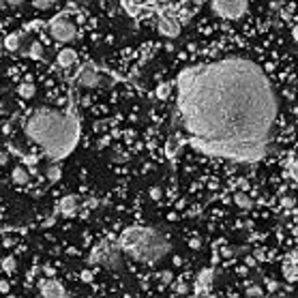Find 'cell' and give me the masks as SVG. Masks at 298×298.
Returning <instances> with one entry per match:
<instances>
[{"mask_svg":"<svg viewBox=\"0 0 298 298\" xmlns=\"http://www.w3.org/2000/svg\"><path fill=\"white\" fill-rule=\"evenodd\" d=\"M176 114L193 148L210 157L253 163L270 148L279 97L258 62L221 58L180 71Z\"/></svg>","mask_w":298,"mask_h":298,"instance_id":"6da1fadb","label":"cell"},{"mask_svg":"<svg viewBox=\"0 0 298 298\" xmlns=\"http://www.w3.org/2000/svg\"><path fill=\"white\" fill-rule=\"evenodd\" d=\"M26 133L50 159L58 161L75 148L79 138V124L73 114L41 107L28 116Z\"/></svg>","mask_w":298,"mask_h":298,"instance_id":"7a4b0ae2","label":"cell"},{"mask_svg":"<svg viewBox=\"0 0 298 298\" xmlns=\"http://www.w3.org/2000/svg\"><path fill=\"white\" fill-rule=\"evenodd\" d=\"M118 247L122 256L142 264H155L169 253V240L152 228H127L120 234Z\"/></svg>","mask_w":298,"mask_h":298,"instance_id":"3957f363","label":"cell"},{"mask_svg":"<svg viewBox=\"0 0 298 298\" xmlns=\"http://www.w3.org/2000/svg\"><path fill=\"white\" fill-rule=\"evenodd\" d=\"M90 262L93 264H99L103 268H110V270H122L124 264V256L118 247V242H112V240H103L101 245H97L90 253Z\"/></svg>","mask_w":298,"mask_h":298,"instance_id":"277c9868","label":"cell"},{"mask_svg":"<svg viewBox=\"0 0 298 298\" xmlns=\"http://www.w3.org/2000/svg\"><path fill=\"white\" fill-rule=\"evenodd\" d=\"M50 34H52L54 41L69 43V41L75 39L77 28H75V24L71 22L67 15H58V17H54V20L50 22Z\"/></svg>","mask_w":298,"mask_h":298,"instance_id":"5b68a950","label":"cell"},{"mask_svg":"<svg viewBox=\"0 0 298 298\" xmlns=\"http://www.w3.org/2000/svg\"><path fill=\"white\" fill-rule=\"evenodd\" d=\"M249 0H212V11L223 20H238L245 15Z\"/></svg>","mask_w":298,"mask_h":298,"instance_id":"8992f818","label":"cell"},{"mask_svg":"<svg viewBox=\"0 0 298 298\" xmlns=\"http://www.w3.org/2000/svg\"><path fill=\"white\" fill-rule=\"evenodd\" d=\"M41 296L43 298H67V290L62 287L60 281H54V279H45L39 285Z\"/></svg>","mask_w":298,"mask_h":298,"instance_id":"52a82bcc","label":"cell"},{"mask_svg":"<svg viewBox=\"0 0 298 298\" xmlns=\"http://www.w3.org/2000/svg\"><path fill=\"white\" fill-rule=\"evenodd\" d=\"M159 32L163 34V37H169L174 39L180 34V24L174 15H161L159 17Z\"/></svg>","mask_w":298,"mask_h":298,"instance_id":"ba28073f","label":"cell"},{"mask_svg":"<svg viewBox=\"0 0 298 298\" xmlns=\"http://www.w3.org/2000/svg\"><path fill=\"white\" fill-rule=\"evenodd\" d=\"M77 84L84 86V88H93L99 84V73L93 65H84L82 71L77 73Z\"/></svg>","mask_w":298,"mask_h":298,"instance_id":"9c48e42d","label":"cell"},{"mask_svg":"<svg viewBox=\"0 0 298 298\" xmlns=\"http://www.w3.org/2000/svg\"><path fill=\"white\" fill-rule=\"evenodd\" d=\"M58 212L62 217H73L77 212V200L73 195H67V197H62L60 204H58Z\"/></svg>","mask_w":298,"mask_h":298,"instance_id":"30bf717a","label":"cell"},{"mask_svg":"<svg viewBox=\"0 0 298 298\" xmlns=\"http://www.w3.org/2000/svg\"><path fill=\"white\" fill-rule=\"evenodd\" d=\"M75 60H77V54L71 50V48H67V50H60L58 52V58H56V62L62 67V69H69V67H73L75 65Z\"/></svg>","mask_w":298,"mask_h":298,"instance_id":"8fae6325","label":"cell"},{"mask_svg":"<svg viewBox=\"0 0 298 298\" xmlns=\"http://www.w3.org/2000/svg\"><path fill=\"white\" fill-rule=\"evenodd\" d=\"M11 178H13V183H15V185H26V183H28V180H30L28 172H26V167H22V165L13 167V172H11Z\"/></svg>","mask_w":298,"mask_h":298,"instance_id":"7c38bea8","label":"cell"},{"mask_svg":"<svg viewBox=\"0 0 298 298\" xmlns=\"http://www.w3.org/2000/svg\"><path fill=\"white\" fill-rule=\"evenodd\" d=\"M283 277L287 279V281H296V279H298V270H296V266L292 264V262L290 260H287L285 262V264H283Z\"/></svg>","mask_w":298,"mask_h":298,"instance_id":"4fadbf2b","label":"cell"},{"mask_svg":"<svg viewBox=\"0 0 298 298\" xmlns=\"http://www.w3.org/2000/svg\"><path fill=\"white\" fill-rule=\"evenodd\" d=\"M20 39H22L20 34H9V37L5 39V50H9V52L20 50V45H22V41H20Z\"/></svg>","mask_w":298,"mask_h":298,"instance_id":"5bb4252c","label":"cell"},{"mask_svg":"<svg viewBox=\"0 0 298 298\" xmlns=\"http://www.w3.org/2000/svg\"><path fill=\"white\" fill-rule=\"evenodd\" d=\"M234 202H236L240 208H251V206H253V200H251L249 195H245V193H238V195H234Z\"/></svg>","mask_w":298,"mask_h":298,"instance_id":"9a60e30c","label":"cell"},{"mask_svg":"<svg viewBox=\"0 0 298 298\" xmlns=\"http://www.w3.org/2000/svg\"><path fill=\"white\" fill-rule=\"evenodd\" d=\"M45 176H48L52 183H56V180H60V176H62V169H60V165L58 163H54V165H50L48 167V172H45Z\"/></svg>","mask_w":298,"mask_h":298,"instance_id":"2e32d148","label":"cell"},{"mask_svg":"<svg viewBox=\"0 0 298 298\" xmlns=\"http://www.w3.org/2000/svg\"><path fill=\"white\" fill-rule=\"evenodd\" d=\"M17 93H20L22 99H32L34 97V86L30 82H26V84H22L20 88H17Z\"/></svg>","mask_w":298,"mask_h":298,"instance_id":"e0dca14e","label":"cell"},{"mask_svg":"<svg viewBox=\"0 0 298 298\" xmlns=\"http://www.w3.org/2000/svg\"><path fill=\"white\" fill-rule=\"evenodd\" d=\"M30 56L32 58H41L43 56V45L39 41H32V45H30Z\"/></svg>","mask_w":298,"mask_h":298,"instance_id":"ac0fdd59","label":"cell"},{"mask_svg":"<svg viewBox=\"0 0 298 298\" xmlns=\"http://www.w3.org/2000/svg\"><path fill=\"white\" fill-rule=\"evenodd\" d=\"M167 90H169L167 84H161V86H159V97H161V99H165V97H167Z\"/></svg>","mask_w":298,"mask_h":298,"instance_id":"d6986e66","label":"cell"},{"mask_svg":"<svg viewBox=\"0 0 298 298\" xmlns=\"http://www.w3.org/2000/svg\"><path fill=\"white\" fill-rule=\"evenodd\" d=\"M34 7H37V9H48L50 0H34Z\"/></svg>","mask_w":298,"mask_h":298,"instance_id":"ffe728a7","label":"cell"},{"mask_svg":"<svg viewBox=\"0 0 298 298\" xmlns=\"http://www.w3.org/2000/svg\"><path fill=\"white\" fill-rule=\"evenodd\" d=\"M290 262H292V264L296 266V270H298V249H296V251H292V253H290Z\"/></svg>","mask_w":298,"mask_h":298,"instance_id":"44dd1931","label":"cell"},{"mask_svg":"<svg viewBox=\"0 0 298 298\" xmlns=\"http://www.w3.org/2000/svg\"><path fill=\"white\" fill-rule=\"evenodd\" d=\"M5 270H9V273H11V270H15V264H13V260H11V258L5 260Z\"/></svg>","mask_w":298,"mask_h":298,"instance_id":"7402d4cb","label":"cell"},{"mask_svg":"<svg viewBox=\"0 0 298 298\" xmlns=\"http://www.w3.org/2000/svg\"><path fill=\"white\" fill-rule=\"evenodd\" d=\"M5 3H7L9 7H20V5L26 3V0H5Z\"/></svg>","mask_w":298,"mask_h":298,"instance_id":"603a6c76","label":"cell"},{"mask_svg":"<svg viewBox=\"0 0 298 298\" xmlns=\"http://www.w3.org/2000/svg\"><path fill=\"white\" fill-rule=\"evenodd\" d=\"M260 287H249V296H260Z\"/></svg>","mask_w":298,"mask_h":298,"instance_id":"cb8c5ba5","label":"cell"},{"mask_svg":"<svg viewBox=\"0 0 298 298\" xmlns=\"http://www.w3.org/2000/svg\"><path fill=\"white\" fill-rule=\"evenodd\" d=\"M292 39H294V41L298 43V24H296L294 28H292Z\"/></svg>","mask_w":298,"mask_h":298,"instance_id":"d4e9b609","label":"cell"},{"mask_svg":"<svg viewBox=\"0 0 298 298\" xmlns=\"http://www.w3.org/2000/svg\"><path fill=\"white\" fill-rule=\"evenodd\" d=\"M150 195H152V197H155V200H157V197L161 195V191H159V189L155 187V189H150Z\"/></svg>","mask_w":298,"mask_h":298,"instance_id":"484cf974","label":"cell"},{"mask_svg":"<svg viewBox=\"0 0 298 298\" xmlns=\"http://www.w3.org/2000/svg\"><path fill=\"white\" fill-rule=\"evenodd\" d=\"M7 161H9V157H7V152H0V163H7Z\"/></svg>","mask_w":298,"mask_h":298,"instance_id":"4316f807","label":"cell"},{"mask_svg":"<svg viewBox=\"0 0 298 298\" xmlns=\"http://www.w3.org/2000/svg\"><path fill=\"white\" fill-rule=\"evenodd\" d=\"M0 290L7 292V290H9V283H5V281H3V283H0Z\"/></svg>","mask_w":298,"mask_h":298,"instance_id":"83f0119b","label":"cell"},{"mask_svg":"<svg viewBox=\"0 0 298 298\" xmlns=\"http://www.w3.org/2000/svg\"><path fill=\"white\" fill-rule=\"evenodd\" d=\"M0 58H3V50H0Z\"/></svg>","mask_w":298,"mask_h":298,"instance_id":"f1b7e54d","label":"cell"},{"mask_svg":"<svg viewBox=\"0 0 298 298\" xmlns=\"http://www.w3.org/2000/svg\"><path fill=\"white\" fill-rule=\"evenodd\" d=\"M146 3H155V0H146Z\"/></svg>","mask_w":298,"mask_h":298,"instance_id":"f546056e","label":"cell"}]
</instances>
